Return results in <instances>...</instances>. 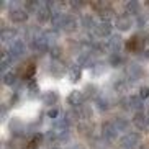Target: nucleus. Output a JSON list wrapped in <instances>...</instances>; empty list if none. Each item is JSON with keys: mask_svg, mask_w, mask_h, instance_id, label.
<instances>
[{"mask_svg": "<svg viewBox=\"0 0 149 149\" xmlns=\"http://www.w3.org/2000/svg\"><path fill=\"white\" fill-rule=\"evenodd\" d=\"M93 31H95V35L98 36V38L110 36V33H111V23H110L108 20H102V22H98L95 25Z\"/></svg>", "mask_w": 149, "mask_h": 149, "instance_id": "f257e3e1", "label": "nucleus"}, {"mask_svg": "<svg viewBox=\"0 0 149 149\" xmlns=\"http://www.w3.org/2000/svg\"><path fill=\"white\" fill-rule=\"evenodd\" d=\"M31 46H33V49L43 53V51H46V49L49 48V40L46 38V35H41V36L38 35L31 40Z\"/></svg>", "mask_w": 149, "mask_h": 149, "instance_id": "f03ea898", "label": "nucleus"}, {"mask_svg": "<svg viewBox=\"0 0 149 149\" xmlns=\"http://www.w3.org/2000/svg\"><path fill=\"white\" fill-rule=\"evenodd\" d=\"M136 144H139V134L138 133H126V134L121 138V146L126 149L134 148Z\"/></svg>", "mask_w": 149, "mask_h": 149, "instance_id": "7ed1b4c3", "label": "nucleus"}, {"mask_svg": "<svg viewBox=\"0 0 149 149\" xmlns=\"http://www.w3.org/2000/svg\"><path fill=\"white\" fill-rule=\"evenodd\" d=\"M84 100H85V95H84L82 90H74V92H70V95H69V103H70L72 107H75V108L82 107Z\"/></svg>", "mask_w": 149, "mask_h": 149, "instance_id": "20e7f679", "label": "nucleus"}, {"mask_svg": "<svg viewBox=\"0 0 149 149\" xmlns=\"http://www.w3.org/2000/svg\"><path fill=\"white\" fill-rule=\"evenodd\" d=\"M148 121H149V115H146L144 111H138L133 118V123L139 130H148Z\"/></svg>", "mask_w": 149, "mask_h": 149, "instance_id": "39448f33", "label": "nucleus"}, {"mask_svg": "<svg viewBox=\"0 0 149 149\" xmlns=\"http://www.w3.org/2000/svg\"><path fill=\"white\" fill-rule=\"evenodd\" d=\"M10 18H12L15 23H23V22L28 18V10L15 8V10H12V15H10Z\"/></svg>", "mask_w": 149, "mask_h": 149, "instance_id": "423d86ee", "label": "nucleus"}, {"mask_svg": "<svg viewBox=\"0 0 149 149\" xmlns=\"http://www.w3.org/2000/svg\"><path fill=\"white\" fill-rule=\"evenodd\" d=\"M116 28H120V30H128V28L131 26V15H120V17H116Z\"/></svg>", "mask_w": 149, "mask_h": 149, "instance_id": "0eeeda50", "label": "nucleus"}, {"mask_svg": "<svg viewBox=\"0 0 149 149\" xmlns=\"http://www.w3.org/2000/svg\"><path fill=\"white\" fill-rule=\"evenodd\" d=\"M107 48L111 51V54H118V51H120V48H121V38L120 36H111L108 40V43H107Z\"/></svg>", "mask_w": 149, "mask_h": 149, "instance_id": "6e6552de", "label": "nucleus"}, {"mask_svg": "<svg viewBox=\"0 0 149 149\" xmlns=\"http://www.w3.org/2000/svg\"><path fill=\"white\" fill-rule=\"evenodd\" d=\"M25 53V43L23 41H13L12 46H10V56L12 57H17V56H22Z\"/></svg>", "mask_w": 149, "mask_h": 149, "instance_id": "1a4fd4ad", "label": "nucleus"}, {"mask_svg": "<svg viewBox=\"0 0 149 149\" xmlns=\"http://www.w3.org/2000/svg\"><path fill=\"white\" fill-rule=\"evenodd\" d=\"M143 44H144V40H141L138 36H133V38H130V41H128V48L133 49V51H139V48Z\"/></svg>", "mask_w": 149, "mask_h": 149, "instance_id": "9d476101", "label": "nucleus"}, {"mask_svg": "<svg viewBox=\"0 0 149 149\" xmlns=\"http://www.w3.org/2000/svg\"><path fill=\"white\" fill-rule=\"evenodd\" d=\"M113 126L116 128V131H126L128 126H130V121L125 118H116L113 121Z\"/></svg>", "mask_w": 149, "mask_h": 149, "instance_id": "9b49d317", "label": "nucleus"}, {"mask_svg": "<svg viewBox=\"0 0 149 149\" xmlns=\"http://www.w3.org/2000/svg\"><path fill=\"white\" fill-rule=\"evenodd\" d=\"M116 128L113 126V123H108V125H105V126H103V134L107 136V138H108V139H113L115 136H116Z\"/></svg>", "mask_w": 149, "mask_h": 149, "instance_id": "f8f14e48", "label": "nucleus"}, {"mask_svg": "<svg viewBox=\"0 0 149 149\" xmlns=\"http://www.w3.org/2000/svg\"><path fill=\"white\" fill-rule=\"evenodd\" d=\"M126 70H128V75L130 77H138V75H141V67L138 64H130L126 67Z\"/></svg>", "mask_w": 149, "mask_h": 149, "instance_id": "ddd939ff", "label": "nucleus"}, {"mask_svg": "<svg viewBox=\"0 0 149 149\" xmlns=\"http://www.w3.org/2000/svg\"><path fill=\"white\" fill-rule=\"evenodd\" d=\"M13 38H15V31L12 30V28H5L3 31H2V40L3 41H12L13 43Z\"/></svg>", "mask_w": 149, "mask_h": 149, "instance_id": "4468645a", "label": "nucleus"}, {"mask_svg": "<svg viewBox=\"0 0 149 149\" xmlns=\"http://www.w3.org/2000/svg\"><path fill=\"white\" fill-rule=\"evenodd\" d=\"M56 100H57V97H56V93H53V92H46L43 95V102L46 105H53Z\"/></svg>", "mask_w": 149, "mask_h": 149, "instance_id": "2eb2a0df", "label": "nucleus"}, {"mask_svg": "<svg viewBox=\"0 0 149 149\" xmlns=\"http://www.w3.org/2000/svg\"><path fill=\"white\" fill-rule=\"evenodd\" d=\"M128 103H130V107H133V108H136V110H139L141 105H143V102H141L139 97H130V98H128Z\"/></svg>", "mask_w": 149, "mask_h": 149, "instance_id": "dca6fc26", "label": "nucleus"}, {"mask_svg": "<svg viewBox=\"0 0 149 149\" xmlns=\"http://www.w3.org/2000/svg\"><path fill=\"white\" fill-rule=\"evenodd\" d=\"M3 77H5L3 82L7 84V85H13V84L17 82V74H15V72H7Z\"/></svg>", "mask_w": 149, "mask_h": 149, "instance_id": "f3484780", "label": "nucleus"}, {"mask_svg": "<svg viewBox=\"0 0 149 149\" xmlns=\"http://www.w3.org/2000/svg\"><path fill=\"white\" fill-rule=\"evenodd\" d=\"M67 75H69L70 80H77L80 77V69L79 67H70L69 72H67Z\"/></svg>", "mask_w": 149, "mask_h": 149, "instance_id": "a211bd4d", "label": "nucleus"}, {"mask_svg": "<svg viewBox=\"0 0 149 149\" xmlns=\"http://www.w3.org/2000/svg\"><path fill=\"white\" fill-rule=\"evenodd\" d=\"M126 10L130 12V13H134V15H139V5L136 3V2H128L126 3Z\"/></svg>", "mask_w": 149, "mask_h": 149, "instance_id": "6ab92c4d", "label": "nucleus"}, {"mask_svg": "<svg viewBox=\"0 0 149 149\" xmlns=\"http://www.w3.org/2000/svg\"><path fill=\"white\" fill-rule=\"evenodd\" d=\"M141 98V100H146V98H149V87H146V85H143V87L139 88V95H138Z\"/></svg>", "mask_w": 149, "mask_h": 149, "instance_id": "aec40b11", "label": "nucleus"}, {"mask_svg": "<svg viewBox=\"0 0 149 149\" xmlns=\"http://www.w3.org/2000/svg\"><path fill=\"white\" fill-rule=\"evenodd\" d=\"M110 62H111V64H120V62H123V59H121V56H118V54H111Z\"/></svg>", "mask_w": 149, "mask_h": 149, "instance_id": "412c9836", "label": "nucleus"}, {"mask_svg": "<svg viewBox=\"0 0 149 149\" xmlns=\"http://www.w3.org/2000/svg\"><path fill=\"white\" fill-rule=\"evenodd\" d=\"M97 103H98V108H108V102L105 100V98H100V100H97Z\"/></svg>", "mask_w": 149, "mask_h": 149, "instance_id": "4be33fe9", "label": "nucleus"}, {"mask_svg": "<svg viewBox=\"0 0 149 149\" xmlns=\"http://www.w3.org/2000/svg\"><path fill=\"white\" fill-rule=\"evenodd\" d=\"M48 116H49V118H54V116H57V110H49Z\"/></svg>", "mask_w": 149, "mask_h": 149, "instance_id": "5701e85b", "label": "nucleus"}, {"mask_svg": "<svg viewBox=\"0 0 149 149\" xmlns=\"http://www.w3.org/2000/svg\"><path fill=\"white\" fill-rule=\"evenodd\" d=\"M146 38H148V40H146V41H148V43H149V35H148V36H146Z\"/></svg>", "mask_w": 149, "mask_h": 149, "instance_id": "b1692460", "label": "nucleus"}, {"mask_svg": "<svg viewBox=\"0 0 149 149\" xmlns=\"http://www.w3.org/2000/svg\"><path fill=\"white\" fill-rule=\"evenodd\" d=\"M148 130H149V121H148Z\"/></svg>", "mask_w": 149, "mask_h": 149, "instance_id": "393cba45", "label": "nucleus"}, {"mask_svg": "<svg viewBox=\"0 0 149 149\" xmlns=\"http://www.w3.org/2000/svg\"><path fill=\"white\" fill-rule=\"evenodd\" d=\"M53 149H59V148H53Z\"/></svg>", "mask_w": 149, "mask_h": 149, "instance_id": "a878e982", "label": "nucleus"}]
</instances>
